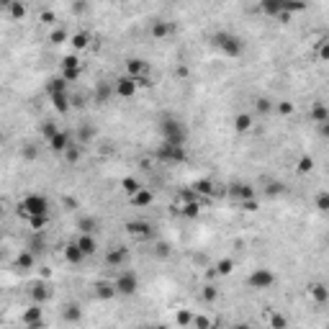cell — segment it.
Instances as JSON below:
<instances>
[{
  "label": "cell",
  "mask_w": 329,
  "mask_h": 329,
  "mask_svg": "<svg viewBox=\"0 0 329 329\" xmlns=\"http://www.w3.org/2000/svg\"><path fill=\"white\" fill-rule=\"evenodd\" d=\"M49 288L44 286V283H34V288H31V298H34V304H39V306H44L49 301Z\"/></svg>",
  "instance_id": "cell-18"
},
{
  "label": "cell",
  "mask_w": 329,
  "mask_h": 329,
  "mask_svg": "<svg viewBox=\"0 0 329 329\" xmlns=\"http://www.w3.org/2000/svg\"><path fill=\"white\" fill-rule=\"evenodd\" d=\"M137 82H134V78H129V75H124V78H118L113 82V93L116 95H121V98H134L137 95Z\"/></svg>",
  "instance_id": "cell-10"
},
{
  "label": "cell",
  "mask_w": 329,
  "mask_h": 329,
  "mask_svg": "<svg viewBox=\"0 0 329 329\" xmlns=\"http://www.w3.org/2000/svg\"><path fill=\"white\" fill-rule=\"evenodd\" d=\"M47 90H49V95H57V93H67V82L62 80V78H59V75H57V78H52L49 82H47Z\"/></svg>",
  "instance_id": "cell-27"
},
{
  "label": "cell",
  "mask_w": 329,
  "mask_h": 329,
  "mask_svg": "<svg viewBox=\"0 0 329 329\" xmlns=\"http://www.w3.org/2000/svg\"><path fill=\"white\" fill-rule=\"evenodd\" d=\"M309 296H311L317 304H327L329 291H327V286H324V283H314V286H309Z\"/></svg>",
  "instance_id": "cell-19"
},
{
  "label": "cell",
  "mask_w": 329,
  "mask_h": 329,
  "mask_svg": "<svg viewBox=\"0 0 329 329\" xmlns=\"http://www.w3.org/2000/svg\"><path fill=\"white\" fill-rule=\"evenodd\" d=\"M275 283V273L267 270V267H257V270H252L247 275V286L252 291H267Z\"/></svg>",
  "instance_id": "cell-5"
},
{
  "label": "cell",
  "mask_w": 329,
  "mask_h": 329,
  "mask_svg": "<svg viewBox=\"0 0 329 329\" xmlns=\"http://www.w3.org/2000/svg\"><path fill=\"white\" fill-rule=\"evenodd\" d=\"M34 262H36L34 252H21V255L16 257V267H21V270H31Z\"/></svg>",
  "instance_id": "cell-26"
},
{
  "label": "cell",
  "mask_w": 329,
  "mask_h": 329,
  "mask_svg": "<svg viewBox=\"0 0 329 329\" xmlns=\"http://www.w3.org/2000/svg\"><path fill=\"white\" fill-rule=\"evenodd\" d=\"M267 193H270V196H278V193H283V185H280V183H270Z\"/></svg>",
  "instance_id": "cell-53"
},
{
  "label": "cell",
  "mask_w": 329,
  "mask_h": 329,
  "mask_svg": "<svg viewBox=\"0 0 329 329\" xmlns=\"http://www.w3.org/2000/svg\"><path fill=\"white\" fill-rule=\"evenodd\" d=\"M232 193H234V196H239L242 201H252V198H255V190H252V185H234Z\"/></svg>",
  "instance_id": "cell-32"
},
{
  "label": "cell",
  "mask_w": 329,
  "mask_h": 329,
  "mask_svg": "<svg viewBox=\"0 0 329 329\" xmlns=\"http://www.w3.org/2000/svg\"><path fill=\"white\" fill-rule=\"evenodd\" d=\"M28 224H31L34 232H41L49 224V214H44V216H28Z\"/></svg>",
  "instance_id": "cell-34"
},
{
  "label": "cell",
  "mask_w": 329,
  "mask_h": 329,
  "mask_svg": "<svg viewBox=\"0 0 329 329\" xmlns=\"http://www.w3.org/2000/svg\"><path fill=\"white\" fill-rule=\"evenodd\" d=\"M211 41H214V47H216L224 57H229V59H234V57H239V54L245 52L242 39H239L237 34H232V31H216Z\"/></svg>",
  "instance_id": "cell-1"
},
{
  "label": "cell",
  "mask_w": 329,
  "mask_h": 329,
  "mask_svg": "<svg viewBox=\"0 0 329 329\" xmlns=\"http://www.w3.org/2000/svg\"><path fill=\"white\" fill-rule=\"evenodd\" d=\"M278 113H280V116H291V113H293V103L280 100V103H278Z\"/></svg>",
  "instance_id": "cell-49"
},
{
  "label": "cell",
  "mask_w": 329,
  "mask_h": 329,
  "mask_svg": "<svg viewBox=\"0 0 329 329\" xmlns=\"http://www.w3.org/2000/svg\"><path fill=\"white\" fill-rule=\"evenodd\" d=\"M314 170V160L309 155H304L301 160H298V172H311Z\"/></svg>",
  "instance_id": "cell-45"
},
{
  "label": "cell",
  "mask_w": 329,
  "mask_h": 329,
  "mask_svg": "<svg viewBox=\"0 0 329 329\" xmlns=\"http://www.w3.org/2000/svg\"><path fill=\"white\" fill-rule=\"evenodd\" d=\"M175 324H177V327H190V324H193V314L185 311V309H180V311L175 314Z\"/></svg>",
  "instance_id": "cell-35"
},
{
  "label": "cell",
  "mask_w": 329,
  "mask_h": 329,
  "mask_svg": "<svg viewBox=\"0 0 329 329\" xmlns=\"http://www.w3.org/2000/svg\"><path fill=\"white\" fill-rule=\"evenodd\" d=\"M126 75L134 80H139V78H149V62H144V59L139 57H131L129 62H126Z\"/></svg>",
  "instance_id": "cell-11"
},
{
  "label": "cell",
  "mask_w": 329,
  "mask_h": 329,
  "mask_svg": "<svg viewBox=\"0 0 329 329\" xmlns=\"http://www.w3.org/2000/svg\"><path fill=\"white\" fill-rule=\"evenodd\" d=\"M47 144H49V149H52L54 155H65L75 142H72V134H70V131H57Z\"/></svg>",
  "instance_id": "cell-9"
},
{
  "label": "cell",
  "mask_w": 329,
  "mask_h": 329,
  "mask_svg": "<svg viewBox=\"0 0 329 329\" xmlns=\"http://www.w3.org/2000/svg\"><path fill=\"white\" fill-rule=\"evenodd\" d=\"M234 129H237L239 134L249 131V129H252V116H249V113H237V116H234Z\"/></svg>",
  "instance_id": "cell-24"
},
{
  "label": "cell",
  "mask_w": 329,
  "mask_h": 329,
  "mask_svg": "<svg viewBox=\"0 0 329 329\" xmlns=\"http://www.w3.org/2000/svg\"><path fill=\"white\" fill-rule=\"evenodd\" d=\"M65 260H67L70 265H80V262L85 260V255L80 252V247H78V245L70 242V245H65Z\"/></svg>",
  "instance_id": "cell-17"
},
{
  "label": "cell",
  "mask_w": 329,
  "mask_h": 329,
  "mask_svg": "<svg viewBox=\"0 0 329 329\" xmlns=\"http://www.w3.org/2000/svg\"><path fill=\"white\" fill-rule=\"evenodd\" d=\"M157 157L162 162H170V164H180L188 160V152H185V147H177V144H164L157 149Z\"/></svg>",
  "instance_id": "cell-6"
},
{
  "label": "cell",
  "mask_w": 329,
  "mask_h": 329,
  "mask_svg": "<svg viewBox=\"0 0 329 329\" xmlns=\"http://www.w3.org/2000/svg\"><path fill=\"white\" fill-rule=\"evenodd\" d=\"M36 155H39V149H36L34 144H23V147H21V157H23V160H36Z\"/></svg>",
  "instance_id": "cell-43"
},
{
  "label": "cell",
  "mask_w": 329,
  "mask_h": 329,
  "mask_svg": "<svg viewBox=\"0 0 329 329\" xmlns=\"http://www.w3.org/2000/svg\"><path fill=\"white\" fill-rule=\"evenodd\" d=\"M172 31H175V26L167 23V21H155L152 23V36L155 39H164V36H170Z\"/></svg>",
  "instance_id": "cell-21"
},
{
  "label": "cell",
  "mask_w": 329,
  "mask_h": 329,
  "mask_svg": "<svg viewBox=\"0 0 329 329\" xmlns=\"http://www.w3.org/2000/svg\"><path fill=\"white\" fill-rule=\"evenodd\" d=\"M72 10H75V13H82V10H87V3H75Z\"/></svg>",
  "instance_id": "cell-57"
},
{
  "label": "cell",
  "mask_w": 329,
  "mask_h": 329,
  "mask_svg": "<svg viewBox=\"0 0 329 329\" xmlns=\"http://www.w3.org/2000/svg\"><path fill=\"white\" fill-rule=\"evenodd\" d=\"M121 188H124V193H129V196H134V193H137V190H142L144 185L137 180V177H124V180H121Z\"/></svg>",
  "instance_id": "cell-31"
},
{
  "label": "cell",
  "mask_w": 329,
  "mask_h": 329,
  "mask_svg": "<svg viewBox=\"0 0 329 329\" xmlns=\"http://www.w3.org/2000/svg\"><path fill=\"white\" fill-rule=\"evenodd\" d=\"M311 121H314V124H319V126L329 121V108L324 106V103H317V106L311 108Z\"/></svg>",
  "instance_id": "cell-22"
},
{
  "label": "cell",
  "mask_w": 329,
  "mask_h": 329,
  "mask_svg": "<svg viewBox=\"0 0 329 329\" xmlns=\"http://www.w3.org/2000/svg\"><path fill=\"white\" fill-rule=\"evenodd\" d=\"M80 155H82V149H80V144H72V147L67 149V152H65V160H67L70 164H75V162H78V160H80Z\"/></svg>",
  "instance_id": "cell-39"
},
{
  "label": "cell",
  "mask_w": 329,
  "mask_h": 329,
  "mask_svg": "<svg viewBox=\"0 0 329 329\" xmlns=\"http://www.w3.org/2000/svg\"><path fill=\"white\" fill-rule=\"evenodd\" d=\"M232 329H249V327H247V324H234Z\"/></svg>",
  "instance_id": "cell-59"
},
{
  "label": "cell",
  "mask_w": 329,
  "mask_h": 329,
  "mask_svg": "<svg viewBox=\"0 0 329 329\" xmlns=\"http://www.w3.org/2000/svg\"><path fill=\"white\" fill-rule=\"evenodd\" d=\"M190 190L196 193L198 198H211V196H214V183L206 180V177H198V180L190 185Z\"/></svg>",
  "instance_id": "cell-14"
},
{
  "label": "cell",
  "mask_w": 329,
  "mask_h": 329,
  "mask_svg": "<svg viewBox=\"0 0 329 329\" xmlns=\"http://www.w3.org/2000/svg\"><path fill=\"white\" fill-rule=\"evenodd\" d=\"M80 234H93L95 232V219L93 216H85V219H80Z\"/></svg>",
  "instance_id": "cell-36"
},
{
  "label": "cell",
  "mask_w": 329,
  "mask_h": 329,
  "mask_svg": "<svg viewBox=\"0 0 329 329\" xmlns=\"http://www.w3.org/2000/svg\"><path fill=\"white\" fill-rule=\"evenodd\" d=\"M95 296L100 298V301H111V298L116 296L113 283H108V280H98V283H95Z\"/></svg>",
  "instance_id": "cell-16"
},
{
  "label": "cell",
  "mask_w": 329,
  "mask_h": 329,
  "mask_svg": "<svg viewBox=\"0 0 329 329\" xmlns=\"http://www.w3.org/2000/svg\"><path fill=\"white\" fill-rule=\"evenodd\" d=\"M0 142H3V129H0Z\"/></svg>",
  "instance_id": "cell-62"
},
{
  "label": "cell",
  "mask_w": 329,
  "mask_h": 329,
  "mask_svg": "<svg viewBox=\"0 0 329 329\" xmlns=\"http://www.w3.org/2000/svg\"><path fill=\"white\" fill-rule=\"evenodd\" d=\"M232 270H234V260L224 257V260H219V262H216V273H219V275H229Z\"/></svg>",
  "instance_id": "cell-37"
},
{
  "label": "cell",
  "mask_w": 329,
  "mask_h": 329,
  "mask_svg": "<svg viewBox=\"0 0 329 329\" xmlns=\"http://www.w3.org/2000/svg\"><path fill=\"white\" fill-rule=\"evenodd\" d=\"M8 10H10V18H23L26 16V5L23 3H8Z\"/></svg>",
  "instance_id": "cell-40"
},
{
  "label": "cell",
  "mask_w": 329,
  "mask_h": 329,
  "mask_svg": "<svg viewBox=\"0 0 329 329\" xmlns=\"http://www.w3.org/2000/svg\"><path fill=\"white\" fill-rule=\"evenodd\" d=\"M95 95H98V100H103V103H106V100L111 98V87H108V85H98Z\"/></svg>",
  "instance_id": "cell-48"
},
{
  "label": "cell",
  "mask_w": 329,
  "mask_h": 329,
  "mask_svg": "<svg viewBox=\"0 0 329 329\" xmlns=\"http://www.w3.org/2000/svg\"><path fill=\"white\" fill-rule=\"evenodd\" d=\"M75 245L80 247V252H82L85 257H90V255H95V252H98V242H95L93 234H80L78 239H75Z\"/></svg>",
  "instance_id": "cell-12"
},
{
  "label": "cell",
  "mask_w": 329,
  "mask_h": 329,
  "mask_svg": "<svg viewBox=\"0 0 329 329\" xmlns=\"http://www.w3.org/2000/svg\"><path fill=\"white\" fill-rule=\"evenodd\" d=\"M126 234L139 239V242H147V239H152V224L142 221V219H134V221L126 224Z\"/></svg>",
  "instance_id": "cell-8"
},
{
  "label": "cell",
  "mask_w": 329,
  "mask_h": 329,
  "mask_svg": "<svg viewBox=\"0 0 329 329\" xmlns=\"http://www.w3.org/2000/svg\"><path fill=\"white\" fill-rule=\"evenodd\" d=\"M70 44H72L75 49H85L87 44H90V34H87V31H78V34L70 39Z\"/></svg>",
  "instance_id": "cell-30"
},
{
  "label": "cell",
  "mask_w": 329,
  "mask_h": 329,
  "mask_svg": "<svg viewBox=\"0 0 329 329\" xmlns=\"http://www.w3.org/2000/svg\"><path fill=\"white\" fill-rule=\"evenodd\" d=\"M245 208H247V211H257L260 206H257V201H255V198H252V201H245Z\"/></svg>",
  "instance_id": "cell-56"
},
{
  "label": "cell",
  "mask_w": 329,
  "mask_h": 329,
  "mask_svg": "<svg viewBox=\"0 0 329 329\" xmlns=\"http://www.w3.org/2000/svg\"><path fill=\"white\" fill-rule=\"evenodd\" d=\"M49 98H52L54 111H59V113H67V111L72 108V103H70V95H67V93H57V95H49Z\"/></svg>",
  "instance_id": "cell-20"
},
{
  "label": "cell",
  "mask_w": 329,
  "mask_h": 329,
  "mask_svg": "<svg viewBox=\"0 0 329 329\" xmlns=\"http://www.w3.org/2000/svg\"><path fill=\"white\" fill-rule=\"evenodd\" d=\"M177 78H188V67H177Z\"/></svg>",
  "instance_id": "cell-58"
},
{
  "label": "cell",
  "mask_w": 329,
  "mask_h": 329,
  "mask_svg": "<svg viewBox=\"0 0 329 329\" xmlns=\"http://www.w3.org/2000/svg\"><path fill=\"white\" fill-rule=\"evenodd\" d=\"M170 252H172V249H170L167 245H157V249H155V255H157L160 260H167V257H170Z\"/></svg>",
  "instance_id": "cell-51"
},
{
  "label": "cell",
  "mask_w": 329,
  "mask_h": 329,
  "mask_svg": "<svg viewBox=\"0 0 329 329\" xmlns=\"http://www.w3.org/2000/svg\"><path fill=\"white\" fill-rule=\"evenodd\" d=\"M44 247V242H41V239H31V249H28V252H39Z\"/></svg>",
  "instance_id": "cell-55"
},
{
  "label": "cell",
  "mask_w": 329,
  "mask_h": 329,
  "mask_svg": "<svg viewBox=\"0 0 329 329\" xmlns=\"http://www.w3.org/2000/svg\"><path fill=\"white\" fill-rule=\"evenodd\" d=\"M193 324H196V329H211V319L208 317H193Z\"/></svg>",
  "instance_id": "cell-47"
},
{
  "label": "cell",
  "mask_w": 329,
  "mask_h": 329,
  "mask_svg": "<svg viewBox=\"0 0 329 329\" xmlns=\"http://www.w3.org/2000/svg\"><path fill=\"white\" fill-rule=\"evenodd\" d=\"M113 288H116V293H121V296H134L139 291V278H137V273H131V270H121L116 275V280H113Z\"/></svg>",
  "instance_id": "cell-4"
},
{
  "label": "cell",
  "mask_w": 329,
  "mask_h": 329,
  "mask_svg": "<svg viewBox=\"0 0 329 329\" xmlns=\"http://www.w3.org/2000/svg\"><path fill=\"white\" fill-rule=\"evenodd\" d=\"M255 108H257L260 113H270V111H273V100H270V98H257V100H255Z\"/></svg>",
  "instance_id": "cell-42"
},
{
  "label": "cell",
  "mask_w": 329,
  "mask_h": 329,
  "mask_svg": "<svg viewBox=\"0 0 329 329\" xmlns=\"http://www.w3.org/2000/svg\"><path fill=\"white\" fill-rule=\"evenodd\" d=\"M129 260V249L126 247H113L108 255H106V262L111 267H124V262Z\"/></svg>",
  "instance_id": "cell-13"
},
{
  "label": "cell",
  "mask_w": 329,
  "mask_h": 329,
  "mask_svg": "<svg viewBox=\"0 0 329 329\" xmlns=\"http://www.w3.org/2000/svg\"><path fill=\"white\" fill-rule=\"evenodd\" d=\"M16 214L21 219H28V216H44V214H49V201L39 196V193H31V196H26L18 208H16Z\"/></svg>",
  "instance_id": "cell-2"
},
{
  "label": "cell",
  "mask_w": 329,
  "mask_h": 329,
  "mask_svg": "<svg viewBox=\"0 0 329 329\" xmlns=\"http://www.w3.org/2000/svg\"><path fill=\"white\" fill-rule=\"evenodd\" d=\"M180 214L185 216V219H198L201 216V203L196 201V203H183L180 206Z\"/></svg>",
  "instance_id": "cell-29"
},
{
  "label": "cell",
  "mask_w": 329,
  "mask_h": 329,
  "mask_svg": "<svg viewBox=\"0 0 329 329\" xmlns=\"http://www.w3.org/2000/svg\"><path fill=\"white\" fill-rule=\"evenodd\" d=\"M57 131H59V129H57V126H54L52 121H47V124H41V137H44V139H47V142H49V139L54 137V134H57Z\"/></svg>",
  "instance_id": "cell-44"
},
{
  "label": "cell",
  "mask_w": 329,
  "mask_h": 329,
  "mask_svg": "<svg viewBox=\"0 0 329 329\" xmlns=\"http://www.w3.org/2000/svg\"><path fill=\"white\" fill-rule=\"evenodd\" d=\"M82 62H80V57L78 54H67L62 57V70H80Z\"/></svg>",
  "instance_id": "cell-33"
},
{
  "label": "cell",
  "mask_w": 329,
  "mask_h": 329,
  "mask_svg": "<svg viewBox=\"0 0 329 329\" xmlns=\"http://www.w3.org/2000/svg\"><path fill=\"white\" fill-rule=\"evenodd\" d=\"M152 190H147V188H142V190H137V193H134V196H131V201L134 203H137V206H149V203H152Z\"/></svg>",
  "instance_id": "cell-28"
},
{
  "label": "cell",
  "mask_w": 329,
  "mask_h": 329,
  "mask_svg": "<svg viewBox=\"0 0 329 329\" xmlns=\"http://www.w3.org/2000/svg\"><path fill=\"white\" fill-rule=\"evenodd\" d=\"M260 10L267 13V16H280V13H283V3H278V0H265V3H260Z\"/></svg>",
  "instance_id": "cell-25"
},
{
  "label": "cell",
  "mask_w": 329,
  "mask_h": 329,
  "mask_svg": "<svg viewBox=\"0 0 329 329\" xmlns=\"http://www.w3.org/2000/svg\"><path fill=\"white\" fill-rule=\"evenodd\" d=\"M80 75H82V67H80V70H59V78H62L65 82H75V80H80Z\"/></svg>",
  "instance_id": "cell-38"
},
{
  "label": "cell",
  "mask_w": 329,
  "mask_h": 329,
  "mask_svg": "<svg viewBox=\"0 0 329 329\" xmlns=\"http://www.w3.org/2000/svg\"><path fill=\"white\" fill-rule=\"evenodd\" d=\"M152 329H167V327H164V324H157V327H152Z\"/></svg>",
  "instance_id": "cell-60"
},
{
  "label": "cell",
  "mask_w": 329,
  "mask_h": 329,
  "mask_svg": "<svg viewBox=\"0 0 329 329\" xmlns=\"http://www.w3.org/2000/svg\"><path fill=\"white\" fill-rule=\"evenodd\" d=\"M62 319L70 322V324L82 322V306H80V304H67V306L62 309Z\"/></svg>",
  "instance_id": "cell-15"
},
{
  "label": "cell",
  "mask_w": 329,
  "mask_h": 329,
  "mask_svg": "<svg viewBox=\"0 0 329 329\" xmlns=\"http://www.w3.org/2000/svg\"><path fill=\"white\" fill-rule=\"evenodd\" d=\"M93 134H95L93 129H80V142H82V144H85V142H90V139H93Z\"/></svg>",
  "instance_id": "cell-52"
},
{
  "label": "cell",
  "mask_w": 329,
  "mask_h": 329,
  "mask_svg": "<svg viewBox=\"0 0 329 329\" xmlns=\"http://www.w3.org/2000/svg\"><path fill=\"white\" fill-rule=\"evenodd\" d=\"M5 214V208H3V203H0V216H3Z\"/></svg>",
  "instance_id": "cell-61"
},
{
  "label": "cell",
  "mask_w": 329,
  "mask_h": 329,
  "mask_svg": "<svg viewBox=\"0 0 329 329\" xmlns=\"http://www.w3.org/2000/svg\"><path fill=\"white\" fill-rule=\"evenodd\" d=\"M49 41H52V44H57V47H59V44L70 41V36H67V31H65V28H54V31H52V36H49Z\"/></svg>",
  "instance_id": "cell-41"
},
{
  "label": "cell",
  "mask_w": 329,
  "mask_h": 329,
  "mask_svg": "<svg viewBox=\"0 0 329 329\" xmlns=\"http://www.w3.org/2000/svg\"><path fill=\"white\" fill-rule=\"evenodd\" d=\"M317 208H319V211H327V208H329V193H319V196H317Z\"/></svg>",
  "instance_id": "cell-50"
},
{
  "label": "cell",
  "mask_w": 329,
  "mask_h": 329,
  "mask_svg": "<svg viewBox=\"0 0 329 329\" xmlns=\"http://www.w3.org/2000/svg\"><path fill=\"white\" fill-rule=\"evenodd\" d=\"M21 324L26 329H44V309L39 304H31L21 314Z\"/></svg>",
  "instance_id": "cell-7"
},
{
  "label": "cell",
  "mask_w": 329,
  "mask_h": 329,
  "mask_svg": "<svg viewBox=\"0 0 329 329\" xmlns=\"http://www.w3.org/2000/svg\"><path fill=\"white\" fill-rule=\"evenodd\" d=\"M160 131H162V142L164 144H177V147H183L185 137H188V131L185 126L177 121V118H162V124H160Z\"/></svg>",
  "instance_id": "cell-3"
},
{
  "label": "cell",
  "mask_w": 329,
  "mask_h": 329,
  "mask_svg": "<svg viewBox=\"0 0 329 329\" xmlns=\"http://www.w3.org/2000/svg\"><path fill=\"white\" fill-rule=\"evenodd\" d=\"M41 21H44V23H52V21H54V13H52V10H44V13H41Z\"/></svg>",
  "instance_id": "cell-54"
},
{
  "label": "cell",
  "mask_w": 329,
  "mask_h": 329,
  "mask_svg": "<svg viewBox=\"0 0 329 329\" xmlns=\"http://www.w3.org/2000/svg\"><path fill=\"white\" fill-rule=\"evenodd\" d=\"M265 317L270 319V329H288V317H283L278 311H265Z\"/></svg>",
  "instance_id": "cell-23"
},
{
  "label": "cell",
  "mask_w": 329,
  "mask_h": 329,
  "mask_svg": "<svg viewBox=\"0 0 329 329\" xmlns=\"http://www.w3.org/2000/svg\"><path fill=\"white\" fill-rule=\"evenodd\" d=\"M216 296H219V293H216V288H214V286H206V288L201 291V298H203V301H208V304L216 301Z\"/></svg>",
  "instance_id": "cell-46"
}]
</instances>
